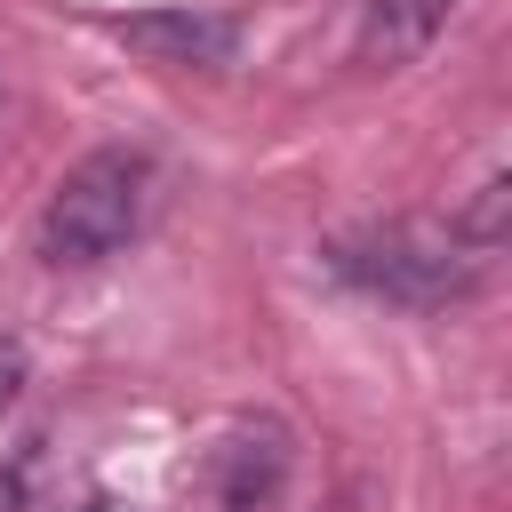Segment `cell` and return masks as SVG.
Here are the masks:
<instances>
[{
	"label": "cell",
	"instance_id": "52a82bcc",
	"mask_svg": "<svg viewBox=\"0 0 512 512\" xmlns=\"http://www.w3.org/2000/svg\"><path fill=\"white\" fill-rule=\"evenodd\" d=\"M16 392H24V352H16L8 336H0V416L16 408Z\"/></svg>",
	"mask_w": 512,
	"mask_h": 512
},
{
	"label": "cell",
	"instance_id": "3957f363",
	"mask_svg": "<svg viewBox=\"0 0 512 512\" xmlns=\"http://www.w3.org/2000/svg\"><path fill=\"white\" fill-rule=\"evenodd\" d=\"M112 40H128L144 64H168V72H216L240 56V16H216V8H144V16H120Z\"/></svg>",
	"mask_w": 512,
	"mask_h": 512
},
{
	"label": "cell",
	"instance_id": "30bf717a",
	"mask_svg": "<svg viewBox=\"0 0 512 512\" xmlns=\"http://www.w3.org/2000/svg\"><path fill=\"white\" fill-rule=\"evenodd\" d=\"M320 512H344V504H320Z\"/></svg>",
	"mask_w": 512,
	"mask_h": 512
},
{
	"label": "cell",
	"instance_id": "8992f818",
	"mask_svg": "<svg viewBox=\"0 0 512 512\" xmlns=\"http://www.w3.org/2000/svg\"><path fill=\"white\" fill-rule=\"evenodd\" d=\"M504 216H512V176L496 168V176H488V184H480V192H472V200H464L448 224H456V232H464L480 256H496V248H504Z\"/></svg>",
	"mask_w": 512,
	"mask_h": 512
},
{
	"label": "cell",
	"instance_id": "277c9868",
	"mask_svg": "<svg viewBox=\"0 0 512 512\" xmlns=\"http://www.w3.org/2000/svg\"><path fill=\"white\" fill-rule=\"evenodd\" d=\"M448 16H456V0H368V8H360V32H352V64H360L368 80L408 72V64L448 32Z\"/></svg>",
	"mask_w": 512,
	"mask_h": 512
},
{
	"label": "cell",
	"instance_id": "6da1fadb",
	"mask_svg": "<svg viewBox=\"0 0 512 512\" xmlns=\"http://www.w3.org/2000/svg\"><path fill=\"white\" fill-rule=\"evenodd\" d=\"M320 264L344 288H360L376 304H400V312H448V304H464L488 280V256L448 216H384V224H360V232L328 240Z\"/></svg>",
	"mask_w": 512,
	"mask_h": 512
},
{
	"label": "cell",
	"instance_id": "9c48e42d",
	"mask_svg": "<svg viewBox=\"0 0 512 512\" xmlns=\"http://www.w3.org/2000/svg\"><path fill=\"white\" fill-rule=\"evenodd\" d=\"M80 512H120V504H80Z\"/></svg>",
	"mask_w": 512,
	"mask_h": 512
},
{
	"label": "cell",
	"instance_id": "7a4b0ae2",
	"mask_svg": "<svg viewBox=\"0 0 512 512\" xmlns=\"http://www.w3.org/2000/svg\"><path fill=\"white\" fill-rule=\"evenodd\" d=\"M144 208H152V160L128 144H104L48 184L32 216V256L48 272H88L144 232Z\"/></svg>",
	"mask_w": 512,
	"mask_h": 512
},
{
	"label": "cell",
	"instance_id": "5b68a950",
	"mask_svg": "<svg viewBox=\"0 0 512 512\" xmlns=\"http://www.w3.org/2000/svg\"><path fill=\"white\" fill-rule=\"evenodd\" d=\"M288 472V432L280 424H232L216 448V512H256Z\"/></svg>",
	"mask_w": 512,
	"mask_h": 512
},
{
	"label": "cell",
	"instance_id": "ba28073f",
	"mask_svg": "<svg viewBox=\"0 0 512 512\" xmlns=\"http://www.w3.org/2000/svg\"><path fill=\"white\" fill-rule=\"evenodd\" d=\"M0 512H24V480L16 472H0Z\"/></svg>",
	"mask_w": 512,
	"mask_h": 512
}]
</instances>
